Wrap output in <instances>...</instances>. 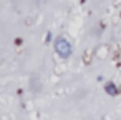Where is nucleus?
Returning <instances> with one entry per match:
<instances>
[{"label": "nucleus", "mask_w": 121, "mask_h": 120, "mask_svg": "<svg viewBox=\"0 0 121 120\" xmlns=\"http://www.w3.org/2000/svg\"><path fill=\"white\" fill-rule=\"evenodd\" d=\"M55 48H56V52H58L61 57H68L70 52H71V47H70V43H68L65 38H58L56 43H55Z\"/></svg>", "instance_id": "1"}, {"label": "nucleus", "mask_w": 121, "mask_h": 120, "mask_svg": "<svg viewBox=\"0 0 121 120\" xmlns=\"http://www.w3.org/2000/svg\"><path fill=\"white\" fill-rule=\"evenodd\" d=\"M106 90H108V92H109L111 95H114V93H116V88H114V87H113L111 83H108V85H106Z\"/></svg>", "instance_id": "2"}, {"label": "nucleus", "mask_w": 121, "mask_h": 120, "mask_svg": "<svg viewBox=\"0 0 121 120\" xmlns=\"http://www.w3.org/2000/svg\"><path fill=\"white\" fill-rule=\"evenodd\" d=\"M119 92H121V87H119Z\"/></svg>", "instance_id": "3"}]
</instances>
